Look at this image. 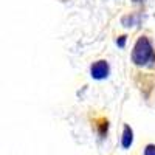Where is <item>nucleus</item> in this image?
Segmentation results:
<instances>
[{
	"label": "nucleus",
	"mask_w": 155,
	"mask_h": 155,
	"mask_svg": "<svg viewBox=\"0 0 155 155\" xmlns=\"http://www.w3.org/2000/svg\"><path fill=\"white\" fill-rule=\"evenodd\" d=\"M132 59L135 64L138 65H146V64L152 62L155 59V53L152 50V44L149 42L147 37H140L135 47H134V51H132Z\"/></svg>",
	"instance_id": "1"
},
{
	"label": "nucleus",
	"mask_w": 155,
	"mask_h": 155,
	"mask_svg": "<svg viewBox=\"0 0 155 155\" xmlns=\"http://www.w3.org/2000/svg\"><path fill=\"white\" fill-rule=\"evenodd\" d=\"M90 71H92V76L95 78V79H104V78H107V74H109V65H107L106 61H98L92 65Z\"/></svg>",
	"instance_id": "2"
},
{
	"label": "nucleus",
	"mask_w": 155,
	"mask_h": 155,
	"mask_svg": "<svg viewBox=\"0 0 155 155\" xmlns=\"http://www.w3.org/2000/svg\"><path fill=\"white\" fill-rule=\"evenodd\" d=\"M132 141H134V132H132V129L126 124V126H124V132H123L121 144H123L124 149H129V147L132 146Z\"/></svg>",
	"instance_id": "3"
},
{
	"label": "nucleus",
	"mask_w": 155,
	"mask_h": 155,
	"mask_svg": "<svg viewBox=\"0 0 155 155\" xmlns=\"http://www.w3.org/2000/svg\"><path fill=\"white\" fill-rule=\"evenodd\" d=\"M144 155H155V144H147L144 149Z\"/></svg>",
	"instance_id": "4"
},
{
	"label": "nucleus",
	"mask_w": 155,
	"mask_h": 155,
	"mask_svg": "<svg viewBox=\"0 0 155 155\" xmlns=\"http://www.w3.org/2000/svg\"><path fill=\"white\" fill-rule=\"evenodd\" d=\"M124 44H126V37H124V36H123V37H121V39H120V41H118V45H120V47H123V45H124Z\"/></svg>",
	"instance_id": "5"
}]
</instances>
